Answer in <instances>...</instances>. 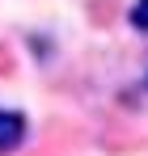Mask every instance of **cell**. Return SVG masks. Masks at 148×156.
I'll use <instances>...</instances> for the list:
<instances>
[{"instance_id":"obj_2","label":"cell","mask_w":148,"mask_h":156,"mask_svg":"<svg viewBox=\"0 0 148 156\" xmlns=\"http://www.w3.org/2000/svg\"><path fill=\"white\" fill-rule=\"evenodd\" d=\"M131 26H135V30H148V0H135V9H131Z\"/></svg>"},{"instance_id":"obj_1","label":"cell","mask_w":148,"mask_h":156,"mask_svg":"<svg viewBox=\"0 0 148 156\" xmlns=\"http://www.w3.org/2000/svg\"><path fill=\"white\" fill-rule=\"evenodd\" d=\"M21 139H25V114H17V110H0V152L21 148Z\"/></svg>"}]
</instances>
